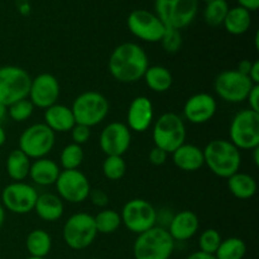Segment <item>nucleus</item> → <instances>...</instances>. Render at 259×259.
<instances>
[{"instance_id":"9","label":"nucleus","mask_w":259,"mask_h":259,"mask_svg":"<svg viewBox=\"0 0 259 259\" xmlns=\"http://www.w3.org/2000/svg\"><path fill=\"white\" fill-rule=\"evenodd\" d=\"M30 77L27 70L19 66L0 67V103L10 106L17 101L28 98L30 88Z\"/></svg>"},{"instance_id":"1","label":"nucleus","mask_w":259,"mask_h":259,"mask_svg":"<svg viewBox=\"0 0 259 259\" xmlns=\"http://www.w3.org/2000/svg\"><path fill=\"white\" fill-rule=\"evenodd\" d=\"M148 67V55L143 47L133 42L118 46L108 61V70L111 77L123 83H133L143 78Z\"/></svg>"},{"instance_id":"37","label":"nucleus","mask_w":259,"mask_h":259,"mask_svg":"<svg viewBox=\"0 0 259 259\" xmlns=\"http://www.w3.org/2000/svg\"><path fill=\"white\" fill-rule=\"evenodd\" d=\"M161 45L167 53H176L182 47L181 32L172 28H166L164 34L161 39Z\"/></svg>"},{"instance_id":"6","label":"nucleus","mask_w":259,"mask_h":259,"mask_svg":"<svg viewBox=\"0 0 259 259\" xmlns=\"http://www.w3.org/2000/svg\"><path fill=\"white\" fill-rule=\"evenodd\" d=\"M154 9L164 27L181 30L196 18L199 0H156Z\"/></svg>"},{"instance_id":"7","label":"nucleus","mask_w":259,"mask_h":259,"mask_svg":"<svg viewBox=\"0 0 259 259\" xmlns=\"http://www.w3.org/2000/svg\"><path fill=\"white\" fill-rule=\"evenodd\" d=\"M229 137L239 151H253L259 147V113L250 109L238 111L230 123Z\"/></svg>"},{"instance_id":"44","label":"nucleus","mask_w":259,"mask_h":259,"mask_svg":"<svg viewBox=\"0 0 259 259\" xmlns=\"http://www.w3.org/2000/svg\"><path fill=\"white\" fill-rule=\"evenodd\" d=\"M252 65H253L252 61L242 60L239 63H238V67L235 68V70H238L240 73H243V75L248 76V75H249L250 68H252Z\"/></svg>"},{"instance_id":"3","label":"nucleus","mask_w":259,"mask_h":259,"mask_svg":"<svg viewBox=\"0 0 259 259\" xmlns=\"http://www.w3.org/2000/svg\"><path fill=\"white\" fill-rule=\"evenodd\" d=\"M175 243L166 228L156 225L137 235L133 244L134 259H169Z\"/></svg>"},{"instance_id":"15","label":"nucleus","mask_w":259,"mask_h":259,"mask_svg":"<svg viewBox=\"0 0 259 259\" xmlns=\"http://www.w3.org/2000/svg\"><path fill=\"white\" fill-rule=\"evenodd\" d=\"M38 192L27 182H12L2 191V202L4 210L17 215H24L33 211Z\"/></svg>"},{"instance_id":"52","label":"nucleus","mask_w":259,"mask_h":259,"mask_svg":"<svg viewBox=\"0 0 259 259\" xmlns=\"http://www.w3.org/2000/svg\"><path fill=\"white\" fill-rule=\"evenodd\" d=\"M88 259H101V258H88Z\"/></svg>"},{"instance_id":"27","label":"nucleus","mask_w":259,"mask_h":259,"mask_svg":"<svg viewBox=\"0 0 259 259\" xmlns=\"http://www.w3.org/2000/svg\"><path fill=\"white\" fill-rule=\"evenodd\" d=\"M144 81H146L147 86L151 89L154 93H166L171 89L172 83H174V76H172L171 71L164 66H149L147 71L144 72L143 76Z\"/></svg>"},{"instance_id":"51","label":"nucleus","mask_w":259,"mask_h":259,"mask_svg":"<svg viewBox=\"0 0 259 259\" xmlns=\"http://www.w3.org/2000/svg\"><path fill=\"white\" fill-rule=\"evenodd\" d=\"M25 259H46V258H38V257H28V258H25Z\"/></svg>"},{"instance_id":"35","label":"nucleus","mask_w":259,"mask_h":259,"mask_svg":"<svg viewBox=\"0 0 259 259\" xmlns=\"http://www.w3.org/2000/svg\"><path fill=\"white\" fill-rule=\"evenodd\" d=\"M33 111H34V105L30 103L28 98L8 106V115L17 123H23V121L28 120L32 116Z\"/></svg>"},{"instance_id":"28","label":"nucleus","mask_w":259,"mask_h":259,"mask_svg":"<svg viewBox=\"0 0 259 259\" xmlns=\"http://www.w3.org/2000/svg\"><path fill=\"white\" fill-rule=\"evenodd\" d=\"M7 174L14 182H23L29 176L30 159L20 149L10 152L5 162Z\"/></svg>"},{"instance_id":"25","label":"nucleus","mask_w":259,"mask_h":259,"mask_svg":"<svg viewBox=\"0 0 259 259\" xmlns=\"http://www.w3.org/2000/svg\"><path fill=\"white\" fill-rule=\"evenodd\" d=\"M227 180L229 191L237 199L248 200L252 199L257 194V181L250 175L244 174V172H237Z\"/></svg>"},{"instance_id":"32","label":"nucleus","mask_w":259,"mask_h":259,"mask_svg":"<svg viewBox=\"0 0 259 259\" xmlns=\"http://www.w3.org/2000/svg\"><path fill=\"white\" fill-rule=\"evenodd\" d=\"M228 12H229V5L227 0H210L205 7L204 20L210 27H219L224 23Z\"/></svg>"},{"instance_id":"30","label":"nucleus","mask_w":259,"mask_h":259,"mask_svg":"<svg viewBox=\"0 0 259 259\" xmlns=\"http://www.w3.org/2000/svg\"><path fill=\"white\" fill-rule=\"evenodd\" d=\"M247 253V244L238 237H230L223 239L219 248L215 252L217 259H243Z\"/></svg>"},{"instance_id":"2","label":"nucleus","mask_w":259,"mask_h":259,"mask_svg":"<svg viewBox=\"0 0 259 259\" xmlns=\"http://www.w3.org/2000/svg\"><path fill=\"white\" fill-rule=\"evenodd\" d=\"M202 151L205 164L215 176L229 179L239 172L242 166V154L230 141L214 139L209 142Z\"/></svg>"},{"instance_id":"10","label":"nucleus","mask_w":259,"mask_h":259,"mask_svg":"<svg viewBox=\"0 0 259 259\" xmlns=\"http://www.w3.org/2000/svg\"><path fill=\"white\" fill-rule=\"evenodd\" d=\"M56 143V133L45 123L28 126L19 137V148L29 159H39L51 153Z\"/></svg>"},{"instance_id":"46","label":"nucleus","mask_w":259,"mask_h":259,"mask_svg":"<svg viewBox=\"0 0 259 259\" xmlns=\"http://www.w3.org/2000/svg\"><path fill=\"white\" fill-rule=\"evenodd\" d=\"M8 115V106H5L4 104L0 103V123L7 118Z\"/></svg>"},{"instance_id":"17","label":"nucleus","mask_w":259,"mask_h":259,"mask_svg":"<svg viewBox=\"0 0 259 259\" xmlns=\"http://www.w3.org/2000/svg\"><path fill=\"white\" fill-rule=\"evenodd\" d=\"M131 143V129L120 121L109 123L101 131L99 138V146L106 156H123L128 152Z\"/></svg>"},{"instance_id":"16","label":"nucleus","mask_w":259,"mask_h":259,"mask_svg":"<svg viewBox=\"0 0 259 259\" xmlns=\"http://www.w3.org/2000/svg\"><path fill=\"white\" fill-rule=\"evenodd\" d=\"M61 88L57 77L52 73L43 72L35 76L30 81L29 94L28 99L34 105V108L47 109L50 106L57 104L60 98Z\"/></svg>"},{"instance_id":"26","label":"nucleus","mask_w":259,"mask_h":259,"mask_svg":"<svg viewBox=\"0 0 259 259\" xmlns=\"http://www.w3.org/2000/svg\"><path fill=\"white\" fill-rule=\"evenodd\" d=\"M223 25L230 34L242 35L247 33L252 25V15H250L249 10L238 5V7L229 9Z\"/></svg>"},{"instance_id":"43","label":"nucleus","mask_w":259,"mask_h":259,"mask_svg":"<svg viewBox=\"0 0 259 259\" xmlns=\"http://www.w3.org/2000/svg\"><path fill=\"white\" fill-rule=\"evenodd\" d=\"M239 3V7L249 10V12H255L259 8V0H237Z\"/></svg>"},{"instance_id":"47","label":"nucleus","mask_w":259,"mask_h":259,"mask_svg":"<svg viewBox=\"0 0 259 259\" xmlns=\"http://www.w3.org/2000/svg\"><path fill=\"white\" fill-rule=\"evenodd\" d=\"M5 141H7V133H5L4 128H3L2 124H0V147L4 146Z\"/></svg>"},{"instance_id":"11","label":"nucleus","mask_w":259,"mask_h":259,"mask_svg":"<svg viewBox=\"0 0 259 259\" xmlns=\"http://www.w3.org/2000/svg\"><path fill=\"white\" fill-rule=\"evenodd\" d=\"M254 83L249 77L238 70L222 71L214 81V90L223 101L229 104H239L247 100L250 89Z\"/></svg>"},{"instance_id":"12","label":"nucleus","mask_w":259,"mask_h":259,"mask_svg":"<svg viewBox=\"0 0 259 259\" xmlns=\"http://www.w3.org/2000/svg\"><path fill=\"white\" fill-rule=\"evenodd\" d=\"M157 210L144 199L129 200L120 212L121 224L134 234H141L156 227Z\"/></svg>"},{"instance_id":"36","label":"nucleus","mask_w":259,"mask_h":259,"mask_svg":"<svg viewBox=\"0 0 259 259\" xmlns=\"http://www.w3.org/2000/svg\"><path fill=\"white\" fill-rule=\"evenodd\" d=\"M223 238L220 233L217 229L204 230L199 237V248L201 252L207 253V254H215V252L219 248L220 243H222Z\"/></svg>"},{"instance_id":"24","label":"nucleus","mask_w":259,"mask_h":259,"mask_svg":"<svg viewBox=\"0 0 259 259\" xmlns=\"http://www.w3.org/2000/svg\"><path fill=\"white\" fill-rule=\"evenodd\" d=\"M33 210L39 219L48 223H53L62 218L63 211H65V205H63L62 200L58 197V195L45 192V194L38 195Z\"/></svg>"},{"instance_id":"49","label":"nucleus","mask_w":259,"mask_h":259,"mask_svg":"<svg viewBox=\"0 0 259 259\" xmlns=\"http://www.w3.org/2000/svg\"><path fill=\"white\" fill-rule=\"evenodd\" d=\"M4 222H5V210L4 207H3V205L0 204V230H2L3 225H4Z\"/></svg>"},{"instance_id":"8","label":"nucleus","mask_w":259,"mask_h":259,"mask_svg":"<svg viewBox=\"0 0 259 259\" xmlns=\"http://www.w3.org/2000/svg\"><path fill=\"white\" fill-rule=\"evenodd\" d=\"M98 237L94 217L88 212L71 215L62 228V238L68 248L83 250L90 247Z\"/></svg>"},{"instance_id":"18","label":"nucleus","mask_w":259,"mask_h":259,"mask_svg":"<svg viewBox=\"0 0 259 259\" xmlns=\"http://www.w3.org/2000/svg\"><path fill=\"white\" fill-rule=\"evenodd\" d=\"M217 99L207 93L190 96L184 105V116L191 124H205L217 114Z\"/></svg>"},{"instance_id":"21","label":"nucleus","mask_w":259,"mask_h":259,"mask_svg":"<svg viewBox=\"0 0 259 259\" xmlns=\"http://www.w3.org/2000/svg\"><path fill=\"white\" fill-rule=\"evenodd\" d=\"M172 154V162L179 169L185 172L199 171L205 164L204 151L195 144L184 143Z\"/></svg>"},{"instance_id":"31","label":"nucleus","mask_w":259,"mask_h":259,"mask_svg":"<svg viewBox=\"0 0 259 259\" xmlns=\"http://www.w3.org/2000/svg\"><path fill=\"white\" fill-rule=\"evenodd\" d=\"M98 234H113L120 228L121 218L118 211L113 209H103L94 217Z\"/></svg>"},{"instance_id":"23","label":"nucleus","mask_w":259,"mask_h":259,"mask_svg":"<svg viewBox=\"0 0 259 259\" xmlns=\"http://www.w3.org/2000/svg\"><path fill=\"white\" fill-rule=\"evenodd\" d=\"M60 174L61 169L57 162L45 157V158L34 159V162L30 163L28 177H30V180L38 186H51L56 184Z\"/></svg>"},{"instance_id":"4","label":"nucleus","mask_w":259,"mask_h":259,"mask_svg":"<svg viewBox=\"0 0 259 259\" xmlns=\"http://www.w3.org/2000/svg\"><path fill=\"white\" fill-rule=\"evenodd\" d=\"M186 125L184 119L175 113H164L154 121L152 139L154 147L163 149L168 154L174 153L186 141Z\"/></svg>"},{"instance_id":"19","label":"nucleus","mask_w":259,"mask_h":259,"mask_svg":"<svg viewBox=\"0 0 259 259\" xmlns=\"http://www.w3.org/2000/svg\"><path fill=\"white\" fill-rule=\"evenodd\" d=\"M154 120L153 103L147 96H137L129 104L126 111V126L131 132L144 133Z\"/></svg>"},{"instance_id":"20","label":"nucleus","mask_w":259,"mask_h":259,"mask_svg":"<svg viewBox=\"0 0 259 259\" xmlns=\"http://www.w3.org/2000/svg\"><path fill=\"white\" fill-rule=\"evenodd\" d=\"M199 228V217L194 211L182 210L171 218L167 232L169 233L175 242H186L197 234Z\"/></svg>"},{"instance_id":"48","label":"nucleus","mask_w":259,"mask_h":259,"mask_svg":"<svg viewBox=\"0 0 259 259\" xmlns=\"http://www.w3.org/2000/svg\"><path fill=\"white\" fill-rule=\"evenodd\" d=\"M253 162H254L255 166H259V147L253 149Z\"/></svg>"},{"instance_id":"14","label":"nucleus","mask_w":259,"mask_h":259,"mask_svg":"<svg viewBox=\"0 0 259 259\" xmlns=\"http://www.w3.org/2000/svg\"><path fill=\"white\" fill-rule=\"evenodd\" d=\"M126 25L132 34L148 43L161 42L166 27L154 13L146 9H136L128 15Z\"/></svg>"},{"instance_id":"39","label":"nucleus","mask_w":259,"mask_h":259,"mask_svg":"<svg viewBox=\"0 0 259 259\" xmlns=\"http://www.w3.org/2000/svg\"><path fill=\"white\" fill-rule=\"evenodd\" d=\"M91 204L98 207H105L109 204V196L104 190L101 189H91L89 194Z\"/></svg>"},{"instance_id":"33","label":"nucleus","mask_w":259,"mask_h":259,"mask_svg":"<svg viewBox=\"0 0 259 259\" xmlns=\"http://www.w3.org/2000/svg\"><path fill=\"white\" fill-rule=\"evenodd\" d=\"M83 149L82 146L70 143L61 151L60 163L63 169H78L83 161Z\"/></svg>"},{"instance_id":"41","label":"nucleus","mask_w":259,"mask_h":259,"mask_svg":"<svg viewBox=\"0 0 259 259\" xmlns=\"http://www.w3.org/2000/svg\"><path fill=\"white\" fill-rule=\"evenodd\" d=\"M245 101H248V104H249L248 109L255 111V113H259V85H253Z\"/></svg>"},{"instance_id":"13","label":"nucleus","mask_w":259,"mask_h":259,"mask_svg":"<svg viewBox=\"0 0 259 259\" xmlns=\"http://www.w3.org/2000/svg\"><path fill=\"white\" fill-rule=\"evenodd\" d=\"M57 195L62 201L81 204L89 199L91 185L83 172L78 169H63L55 184Z\"/></svg>"},{"instance_id":"45","label":"nucleus","mask_w":259,"mask_h":259,"mask_svg":"<svg viewBox=\"0 0 259 259\" xmlns=\"http://www.w3.org/2000/svg\"><path fill=\"white\" fill-rule=\"evenodd\" d=\"M186 259H217L214 254H207V253L201 252V250H197V252L191 253Z\"/></svg>"},{"instance_id":"22","label":"nucleus","mask_w":259,"mask_h":259,"mask_svg":"<svg viewBox=\"0 0 259 259\" xmlns=\"http://www.w3.org/2000/svg\"><path fill=\"white\" fill-rule=\"evenodd\" d=\"M45 124L55 133H67L76 121L71 108L57 103L45 110Z\"/></svg>"},{"instance_id":"38","label":"nucleus","mask_w":259,"mask_h":259,"mask_svg":"<svg viewBox=\"0 0 259 259\" xmlns=\"http://www.w3.org/2000/svg\"><path fill=\"white\" fill-rule=\"evenodd\" d=\"M91 137V128L86 125H81V124H75L72 129H71V138H72V143L82 146V144L88 143L89 139Z\"/></svg>"},{"instance_id":"5","label":"nucleus","mask_w":259,"mask_h":259,"mask_svg":"<svg viewBox=\"0 0 259 259\" xmlns=\"http://www.w3.org/2000/svg\"><path fill=\"white\" fill-rule=\"evenodd\" d=\"M109 109L110 105L108 99L98 91H85L80 94L71 106L76 124L89 128L103 123L108 116Z\"/></svg>"},{"instance_id":"50","label":"nucleus","mask_w":259,"mask_h":259,"mask_svg":"<svg viewBox=\"0 0 259 259\" xmlns=\"http://www.w3.org/2000/svg\"><path fill=\"white\" fill-rule=\"evenodd\" d=\"M254 42H255V50L259 51V33H255V37H254Z\"/></svg>"},{"instance_id":"42","label":"nucleus","mask_w":259,"mask_h":259,"mask_svg":"<svg viewBox=\"0 0 259 259\" xmlns=\"http://www.w3.org/2000/svg\"><path fill=\"white\" fill-rule=\"evenodd\" d=\"M248 77L254 85H259V61H253L252 68H250Z\"/></svg>"},{"instance_id":"34","label":"nucleus","mask_w":259,"mask_h":259,"mask_svg":"<svg viewBox=\"0 0 259 259\" xmlns=\"http://www.w3.org/2000/svg\"><path fill=\"white\" fill-rule=\"evenodd\" d=\"M126 162L123 156H106L103 162V174L110 181H119L125 176Z\"/></svg>"},{"instance_id":"29","label":"nucleus","mask_w":259,"mask_h":259,"mask_svg":"<svg viewBox=\"0 0 259 259\" xmlns=\"http://www.w3.org/2000/svg\"><path fill=\"white\" fill-rule=\"evenodd\" d=\"M25 248L30 257L46 258L52 249V238L45 229H34L25 238Z\"/></svg>"},{"instance_id":"40","label":"nucleus","mask_w":259,"mask_h":259,"mask_svg":"<svg viewBox=\"0 0 259 259\" xmlns=\"http://www.w3.org/2000/svg\"><path fill=\"white\" fill-rule=\"evenodd\" d=\"M167 157H168V153L164 152L163 149L158 148V147H153L148 154L149 162L154 164V166H162V164L166 163Z\"/></svg>"}]
</instances>
